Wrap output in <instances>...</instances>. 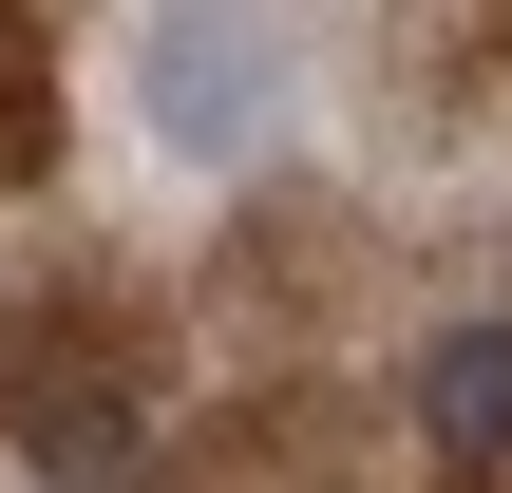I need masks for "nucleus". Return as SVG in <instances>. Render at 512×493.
I'll use <instances>...</instances> for the list:
<instances>
[{"label":"nucleus","instance_id":"7ed1b4c3","mask_svg":"<svg viewBox=\"0 0 512 493\" xmlns=\"http://www.w3.org/2000/svg\"><path fill=\"white\" fill-rule=\"evenodd\" d=\"M418 437H437V475H456V493L512 475V323H456V342L418 361Z\"/></svg>","mask_w":512,"mask_h":493},{"label":"nucleus","instance_id":"f257e3e1","mask_svg":"<svg viewBox=\"0 0 512 493\" xmlns=\"http://www.w3.org/2000/svg\"><path fill=\"white\" fill-rule=\"evenodd\" d=\"M0 418H19V456H38L57 493H133V380H114V342H95V323H19Z\"/></svg>","mask_w":512,"mask_h":493},{"label":"nucleus","instance_id":"20e7f679","mask_svg":"<svg viewBox=\"0 0 512 493\" xmlns=\"http://www.w3.org/2000/svg\"><path fill=\"white\" fill-rule=\"evenodd\" d=\"M57 171V76H38V19H0V190Z\"/></svg>","mask_w":512,"mask_h":493},{"label":"nucleus","instance_id":"f03ea898","mask_svg":"<svg viewBox=\"0 0 512 493\" xmlns=\"http://www.w3.org/2000/svg\"><path fill=\"white\" fill-rule=\"evenodd\" d=\"M152 114H171L190 152H247V133H266V38H247V19H152Z\"/></svg>","mask_w":512,"mask_h":493}]
</instances>
